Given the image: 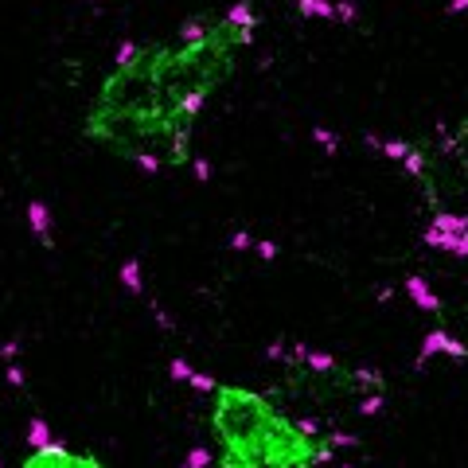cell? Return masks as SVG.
Returning <instances> with one entry per match:
<instances>
[{
  "label": "cell",
  "mask_w": 468,
  "mask_h": 468,
  "mask_svg": "<svg viewBox=\"0 0 468 468\" xmlns=\"http://www.w3.org/2000/svg\"><path fill=\"white\" fill-rule=\"evenodd\" d=\"M312 137H316V144H320L324 152H335V149H340V137H335L332 129H324V125H316V129H312Z\"/></svg>",
  "instance_id": "obj_8"
},
{
  "label": "cell",
  "mask_w": 468,
  "mask_h": 468,
  "mask_svg": "<svg viewBox=\"0 0 468 468\" xmlns=\"http://www.w3.org/2000/svg\"><path fill=\"white\" fill-rule=\"evenodd\" d=\"M254 32L218 20L199 39H125L90 98L82 137L149 176L192 164L195 121L234 70V55L254 43Z\"/></svg>",
  "instance_id": "obj_1"
},
{
  "label": "cell",
  "mask_w": 468,
  "mask_h": 468,
  "mask_svg": "<svg viewBox=\"0 0 468 468\" xmlns=\"http://www.w3.org/2000/svg\"><path fill=\"white\" fill-rule=\"evenodd\" d=\"M359 20V4L355 0H335V24H355Z\"/></svg>",
  "instance_id": "obj_7"
},
{
  "label": "cell",
  "mask_w": 468,
  "mask_h": 468,
  "mask_svg": "<svg viewBox=\"0 0 468 468\" xmlns=\"http://www.w3.org/2000/svg\"><path fill=\"white\" fill-rule=\"evenodd\" d=\"M207 429L218 468H332L335 449L351 437L297 418L273 390L215 383Z\"/></svg>",
  "instance_id": "obj_2"
},
{
  "label": "cell",
  "mask_w": 468,
  "mask_h": 468,
  "mask_svg": "<svg viewBox=\"0 0 468 468\" xmlns=\"http://www.w3.org/2000/svg\"><path fill=\"white\" fill-rule=\"evenodd\" d=\"M445 12H449V16H464V12H468V0H449V4H445Z\"/></svg>",
  "instance_id": "obj_9"
},
{
  "label": "cell",
  "mask_w": 468,
  "mask_h": 468,
  "mask_svg": "<svg viewBox=\"0 0 468 468\" xmlns=\"http://www.w3.org/2000/svg\"><path fill=\"white\" fill-rule=\"evenodd\" d=\"M410 292H414V304H418V309H426V312L441 309V301H437L433 292L426 289V281H418V277H410Z\"/></svg>",
  "instance_id": "obj_6"
},
{
  "label": "cell",
  "mask_w": 468,
  "mask_h": 468,
  "mask_svg": "<svg viewBox=\"0 0 468 468\" xmlns=\"http://www.w3.org/2000/svg\"><path fill=\"white\" fill-rule=\"evenodd\" d=\"M281 402H301V406L316 410L328 426H347V421L375 418L386 406V378L375 367L363 363H340L332 355L297 347L289 359L281 386H277ZM316 418V421H320Z\"/></svg>",
  "instance_id": "obj_3"
},
{
  "label": "cell",
  "mask_w": 468,
  "mask_h": 468,
  "mask_svg": "<svg viewBox=\"0 0 468 468\" xmlns=\"http://www.w3.org/2000/svg\"><path fill=\"white\" fill-rule=\"evenodd\" d=\"M16 468H109V464L94 452H75L58 441H39L32 445V452H24V460Z\"/></svg>",
  "instance_id": "obj_4"
},
{
  "label": "cell",
  "mask_w": 468,
  "mask_h": 468,
  "mask_svg": "<svg viewBox=\"0 0 468 468\" xmlns=\"http://www.w3.org/2000/svg\"><path fill=\"white\" fill-rule=\"evenodd\" d=\"M223 20L230 27H258V16H254V0H234L230 8L223 12Z\"/></svg>",
  "instance_id": "obj_5"
}]
</instances>
